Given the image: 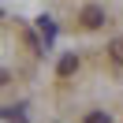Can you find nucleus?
I'll return each instance as SVG.
<instances>
[{"mask_svg": "<svg viewBox=\"0 0 123 123\" xmlns=\"http://www.w3.org/2000/svg\"><path fill=\"white\" fill-rule=\"evenodd\" d=\"M101 23H105V11H101V8H93V4L82 8V26H86V30H97Z\"/></svg>", "mask_w": 123, "mask_h": 123, "instance_id": "obj_1", "label": "nucleus"}, {"mask_svg": "<svg viewBox=\"0 0 123 123\" xmlns=\"http://www.w3.org/2000/svg\"><path fill=\"white\" fill-rule=\"evenodd\" d=\"M75 71H78V60H75V56H63V60H60V78L75 75Z\"/></svg>", "mask_w": 123, "mask_h": 123, "instance_id": "obj_2", "label": "nucleus"}, {"mask_svg": "<svg viewBox=\"0 0 123 123\" xmlns=\"http://www.w3.org/2000/svg\"><path fill=\"white\" fill-rule=\"evenodd\" d=\"M108 56H112V63H119V67H123V37H116L112 45H108Z\"/></svg>", "mask_w": 123, "mask_h": 123, "instance_id": "obj_3", "label": "nucleus"}, {"mask_svg": "<svg viewBox=\"0 0 123 123\" xmlns=\"http://www.w3.org/2000/svg\"><path fill=\"white\" fill-rule=\"evenodd\" d=\"M82 123H112V119H108V112H90Z\"/></svg>", "mask_w": 123, "mask_h": 123, "instance_id": "obj_4", "label": "nucleus"}, {"mask_svg": "<svg viewBox=\"0 0 123 123\" xmlns=\"http://www.w3.org/2000/svg\"><path fill=\"white\" fill-rule=\"evenodd\" d=\"M4 119H19V123H23L26 112H23V108H4Z\"/></svg>", "mask_w": 123, "mask_h": 123, "instance_id": "obj_5", "label": "nucleus"}]
</instances>
